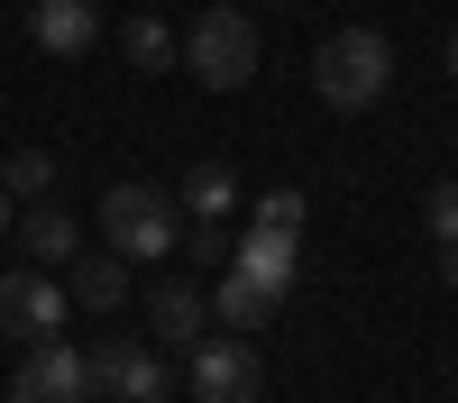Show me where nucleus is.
Here are the masks:
<instances>
[{
  "mask_svg": "<svg viewBox=\"0 0 458 403\" xmlns=\"http://www.w3.org/2000/svg\"><path fill=\"white\" fill-rule=\"evenodd\" d=\"M202 330H211L202 284H157V293H147V340H157V348H193Z\"/></svg>",
  "mask_w": 458,
  "mask_h": 403,
  "instance_id": "obj_8",
  "label": "nucleus"
},
{
  "mask_svg": "<svg viewBox=\"0 0 458 403\" xmlns=\"http://www.w3.org/2000/svg\"><path fill=\"white\" fill-rule=\"evenodd\" d=\"M174 211L183 202L165 193V183H110V193H101V239L120 256H165V248H183V220Z\"/></svg>",
  "mask_w": 458,
  "mask_h": 403,
  "instance_id": "obj_2",
  "label": "nucleus"
},
{
  "mask_svg": "<svg viewBox=\"0 0 458 403\" xmlns=\"http://www.w3.org/2000/svg\"><path fill=\"white\" fill-rule=\"evenodd\" d=\"M266 394V366L248 348V330H229V340H193V403H257Z\"/></svg>",
  "mask_w": 458,
  "mask_h": 403,
  "instance_id": "obj_5",
  "label": "nucleus"
},
{
  "mask_svg": "<svg viewBox=\"0 0 458 403\" xmlns=\"http://www.w3.org/2000/svg\"><path fill=\"white\" fill-rule=\"evenodd\" d=\"M449 83H458V37H449Z\"/></svg>",
  "mask_w": 458,
  "mask_h": 403,
  "instance_id": "obj_21",
  "label": "nucleus"
},
{
  "mask_svg": "<svg viewBox=\"0 0 458 403\" xmlns=\"http://www.w3.org/2000/svg\"><path fill=\"white\" fill-rule=\"evenodd\" d=\"M92 385H110L120 403H165V394H174L165 357L147 348V340H110V348H92Z\"/></svg>",
  "mask_w": 458,
  "mask_h": 403,
  "instance_id": "obj_7",
  "label": "nucleus"
},
{
  "mask_svg": "<svg viewBox=\"0 0 458 403\" xmlns=\"http://www.w3.org/2000/svg\"><path fill=\"white\" fill-rule=\"evenodd\" d=\"M47 183H55V156H47V147H19V156L0 165V193H10V202H47Z\"/></svg>",
  "mask_w": 458,
  "mask_h": 403,
  "instance_id": "obj_16",
  "label": "nucleus"
},
{
  "mask_svg": "<svg viewBox=\"0 0 458 403\" xmlns=\"http://www.w3.org/2000/svg\"><path fill=\"white\" fill-rule=\"evenodd\" d=\"M174 202L193 211V220H229V211H239V174H229L220 156H202V165H183V183H174Z\"/></svg>",
  "mask_w": 458,
  "mask_h": 403,
  "instance_id": "obj_13",
  "label": "nucleus"
},
{
  "mask_svg": "<svg viewBox=\"0 0 458 403\" xmlns=\"http://www.w3.org/2000/svg\"><path fill=\"white\" fill-rule=\"evenodd\" d=\"M257 230H293V239H302V193H293V183L257 193Z\"/></svg>",
  "mask_w": 458,
  "mask_h": 403,
  "instance_id": "obj_17",
  "label": "nucleus"
},
{
  "mask_svg": "<svg viewBox=\"0 0 458 403\" xmlns=\"http://www.w3.org/2000/svg\"><path fill=\"white\" fill-rule=\"evenodd\" d=\"M229 266H248V275H266V284H293V266H302V239L293 230H248V239H229Z\"/></svg>",
  "mask_w": 458,
  "mask_h": 403,
  "instance_id": "obj_12",
  "label": "nucleus"
},
{
  "mask_svg": "<svg viewBox=\"0 0 458 403\" xmlns=\"http://www.w3.org/2000/svg\"><path fill=\"white\" fill-rule=\"evenodd\" d=\"M10 403H92V357L73 348V340L28 348V357H19V385H10Z\"/></svg>",
  "mask_w": 458,
  "mask_h": 403,
  "instance_id": "obj_6",
  "label": "nucleus"
},
{
  "mask_svg": "<svg viewBox=\"0 0 458 403\" xmlns=\"http://www.w3.org/2000/svg\"><path fill=\"white\" fill-rule=\"evenodd\" d=\"M28 37H37L47 55H83L92 37H101V10H92V0H37V10H28Z\"/></svg>",
  "mask_w": 458,
  "mask_h": 403,
  "instance_id": "obj_9",
  "label": "nucleus"
},
{
  "mask_svg": "<svg viewBox=\"0 0 458 403\" xmlns=\"http://www.w3.org/2000/svg\"><path fill=\"white\" fill-rule=\"evenodd\" d=\"M120 46H129V64H138V73H165V64H183V37H174L165 19H129V28H120Z\"/></svg>",
  "mask_w": 458,
  "mask_h": 403,
  "instance_id": "obj_15",
  "label": "nucleus"
},
{
  "mask_svg": "<svg viewBox=\"0 0 458 403\" xmlns=\"http://www.w3.org/2000/svg\"><path fill=\"white\" fill-rule=\"evenodd\" d=\"M73 293H83L92 312H120V303H129V256H120V248L73 256Z\"/></svg>",
  "mask_w": 458,
  "mask_h": 403,
  "instance_id": "obj_14",
  "label": "nucleus"
},
{
  "mask_svg": "<svg viewBox=\"0 0 458 403\" xmlns=\"http://www.w3.org/2000/svg\"><path fill=\"white\" fill-rule=\"evenodd\" d=\"M183 73H193L202 92H239L257 73V19L239 10H202L193 28H183Z\"/></svg>",
  "mask_w": 458,
  "mask_h": 403,
  "instance_id": "obj_3",
  "label": "nucleus"
},
{
  "mask_svg": "<svg viewBox=\"0 0 458 403\" xmlns=\"http://www.w3.org/2000/svg\"><path fill=\"white\" fill-rule=\"evenodd\" d=\"M276 303H284V293L276 284H266V275H248V266H220V321L229 330H266V321H276Z\"/></svg>",
  "mask_w": 458,
  "mask_h": 403,
  "instance_id": "obj_11",
  "label": "nucleus"
},
{
  "mask_svg": "<svg viewBox=\"0 0 458 403\" xmlns=\"http://www.w3.org/2000/svg\"><path fill=\"white\" fill-rule=\"evenodd\" d=\"M183 248H193V256H202V266H229V239H220V220H202V230H193V239H183Z\"/></svg>",
  "mask_w": 458,
  "mask_h": 403,
  "instance_id": "obj_19",
  "label": "nucleus"
},
{
  "mask_svg": "<svg viewBox=\"0 0 458 403\" xmlns=\"http://www.w3.org/2000/svg\"><path fill=\"white\" fill-rule=\"evenodd\" d=\"M312 92H321L330 110H349V120L376 110V101L394 92V46H386L376 28H330L321 55H312Z\"/></svg>",
  "mask_w": 458,
  "mask_h": 403,
  "instance_id": "obj_1",
  "label": "nucleus"
},
{
  "mask_svg": "<svg viewBox=\"0 0 458 403\" xmlns=\"http://www.w3.org/2000/svg\"><path fill=\"white\" fill-rule=\"evenodd\" d=\"M10 230H19V211H10V193H0V239H10Z\"/></svg>",
  "mask_w": 458,
  "mask_h": 403,
  "instance_id": "obj_20",
  "label": "nucleus"
},
{
  "mask_svg": "<svg viewBox=\"0 0 458 403\" xmlns=\"http://www.w3.org/2000/svg\"><path fill=\"white\" fill-rule=\"evenodd\" d=\"M64 293H55V275L47 266H10L0 275V340H19V348H47V340H64Z\"/></svg>",
  "mask_w": 458,
  "mask_h": 403,
  "instance_id": "obj_4",
  "label": "nucleus"
},
{
  "mask_svg": "<svg viewBox=\"0 0 458 403\" xmlns=\"http://www.w3.org/2000/svg\"><path fill=\"white\" fill-rule=\"evenodd\" d=\"M422 220H431V239H440V248H458V183H431Z\"/></svg>",
  "mask_w": 458,
  "mask_h": 403,
  "instance_id": "obj_18",
  "label": "nucleus"
},
{
  "mask_svg": "<svg viewBox=\"0 0 458 403\" xmlns=\"http://www.w3.org/2000/svg\"><path fill=\"white\" fill-rule=\"evenodd\" d=\"M28 256H37V266H73V256H83V239H73V211H55V202H28V220H19V230H10Z\"/></svg>",
  "mask_w": 458,
  "mask_h": 403,
  "instance_id": "obj_10",
  "label": "nucleus"
}]
</instances>
